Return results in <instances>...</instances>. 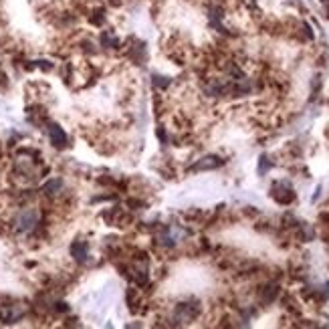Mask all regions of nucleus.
<instances>
[{"label":"nucleus","mask_w":329,"mask_h":329,"mask_svg":"<svg viewBox=\"0 0 329 329\" xmlns=\"http://www.w3.org/2000/svg\"><path fill=\"white\" fill-rule=\"evenodd\" d=\"M40 224H42V218H40V210L37 206L20 208L10 220V228L16 236H31L38 230Z\"/></svg>","instance_id":"1"},{"label":"nucleus","mask_w":329,"mask_h":329,"mask_svg":"<svg viewBox=\"0 0 329 329\" xmlns=\"http://www.w3.org/2000/svg\"><path fill=\"white\" fill-rule=\"evenodd\" d=\"M25 317V305L12 303V305H0V321L2 323H16Z\"/></svg>","instance_id":"2"},{"label":"nucleus","mask_w":329,"mask_h":329,"mask_svg":"<svg viewBox=\"0 0 329 329\" xmlns=\"http://www.w3.org/2000/svg\"><path fill=\"white\" fill-rule=\"evenodd\" d=\"M49 136H51V144L55 147H67V134H65L57 123H49Z\"/></svg>","instance_id":"3"},{"label":"nucleus","mask_w":329,"mask_h":329,"mask_svg":"<svg viewBox=\"0 0 329 329\" xmlns=\"http://www.w3.org/2000/svg\"><path fill=\"white\" fill-rule=\"evenodd\" d=\"M71 255L77 262H85L87 256H89V247H87V243H83V240H75L71 245Z\"/></svg>","instance_id":"4"},{"label":"nucleus","mask_w":329,"mask_h":329,"mask_svg":"<svg viewBox=\"0 0 329 329\" xmlns=\"http://www.w3.org/2000/svg\"><path fill=\"white\" fill-rule=\"evenodd\" d=\"M61 190H63V180L61 178H53L42 186V194H45L47 198H59Z\"/></svg>","instance_id":"5"},{"label":"nucleus","mask_w":329,"mask_h":329,"mask_svg":"<svg viewBox=\"0 0 329 329\" xmlns=\"http://www.w3.org/2000/svg\"><path fill=\"white\" fill-rule=\"evenodd\" d=\"M218 166H222V160L216 158V156H208V158H202L196 166L190 168V172H200V170H214Z\"/></svg>","instance_id":"6"}]
</instances>
